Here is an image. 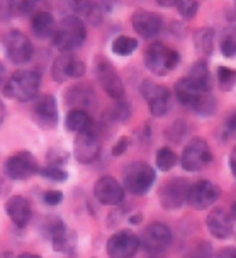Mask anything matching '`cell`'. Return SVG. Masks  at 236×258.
Instances as JSON below:
<instances>
[{"label": "cell", "instance_id": "7bdbcfd3", "mask_svg": "<svg viewBox=\"0 0 236 258\" xmlns=\"http://www.w3.org/2000/svg\"><path fill=\"white\" fill-rule=\"evenodd\" d=\"M14 17L12 4L11 2H0V22H6Z\"/></svg>", "mask_w": 236, "mask_h": 258}, {"label": "cell", "instance_id": "e575fe53", "mask_svg": "<svg viewBox=\"0 0 236 258\" xmlns=\"http://www.w3.org/2000/svg\"><path fill=\"white\" fill-rule=\"evenodd\" d=\"M185 258H212V245L209 241L199 239V241L192 243L189 246L187 253H185Z\"/></svg>", "mask_w": 236, "mask_h": 258}, {"label": "cell", "instance_id": "5b68a950", "mask_svg": "<svg viewBox=\"0 0 236 258\" xmlns=\"http://www.w3.org/2000/svg\"><path fill=\"white\" fill-rule=\"evenodd\" d=\"M212 161L211 146L204 138H192L185 145V148L180 156V165L185 172H201Z\"/></svg>", "mask_w": 236, "mask_h": 258}, {"label": "cell", "instance_id": "bcb514c9", "mask_svg": "<svg viewBox=\"0 0 236 258\" xmlns=\"http://www.w3.org/2000/svg\"><path fill=\"white\" fill-rule=\"evenodd\" d=\"M228 165H229V170H231V173H233V177L236 178V148H233V151L229 153Z\"/></svg>", "mask_w": 236, "mask_h": 258}, {"label": "cell", "instance_id": "cb8c5ba5", "mask_svg": "<svg viewBox=\"0 0 236 258\" xmlns=\"http://www.w3.org/2000/svg\"><path fill=\"white\" fill-rule=\"evenodd\" d=\"M185 78H187L197 90L211 92L212 78H211V72H209V67H207L206 59H197V61H194Z\"/></svg>", "mask_w": 236, "mask_h": 258}, {"label": "cell", "instance_id": "ffe728a7", "mask_svg": "<svg viewBox=\"0 0 236 258\" xmlns=\"http://www.w3.org/2000/svg\"><path fill=\"white\" fill-rule=\"evenodd\" d=\"M206 226L216 239H228L234 231L233 218L224 207H214L206 218Z\"/></svg>", "mask_w": 236, "mask_h": 258}, {"label": "cell", "instance_id": "52a82bcc", "mask_svg": "<svg viewBox=\"0 0 236 258\" xmlns=\"http://www.w3.org/2000/svg\"><path fill=\"white\" fill-rule=\"evenodd\" d=\"M4 48H6L7 58L14 64H26L34 56V46H32L31 39L19 29L7 32L4 38Z\"/></svg>", "mask_w": 236, "mask_h": 258}, {"label": "cell", "instance_id": "d6a6232c", "mask_svg": "<svg viewBox=\"0 0 236 258\" xmlns=\"http://www.w3.org/2000/svg\"><path fill=\"white\" fill-rule=\"evenodd\" d=\"M138 48V41L134 38H129V36H117L112 41V53L117 54V56H129L136 51Z\"/></svg>", "mask_w": 236, "mask_h": 258}, {"label": "cell", "instance_id": "4fadbf2b", "mask_svg": "<svg viewBox=\"0 0 236 258\" xmlns=\"http://www.w3.org/2000/svg\"><path fill=\"white\" fill-rule=\"evenodd\" d=\"M6 175L12 180H26L38 173V160L29 151H19L6 161Z\"/></svg>", "mask_w": 236, "mask_h": 258}, {"label": "cell", "instance_id": "ee69618b", "mask_svg": "<svg viewBox=\"0 0 236 258\" xmlns=\"http://www.w3.org/2000/svg\"><path fill=\"white\" fill-rule=\"evenodd\" d=\"M180 124H182V121H177V122H173V124H172V127L168 129V133H166V135H168V140H170V141H173V143H179L180 140H182V136L185 135V133H180V131H179Z\"/></svg>", "mask_w": 236, "mask_h": 258}, {"label": "cell", "instance_id": "277c9868", "mask_svg": "<svg viewBox=\"0 0 236 258\" xmlns=\"http://www.w3.org/2000/svg\"><path fill=\"white\" fill-rule=\"evenodd\" d=\"M180 63V54L173 48L166 46L160 41L151 43L145 53V64L153 75L165 77L173 72Z\"/></svg>", "mask_w": 236, "mask_h": 258}, {"label": "cell", "instance_id": "7dc6e473", "mask_svg": "<svg viewBox=\"0 0 236 258\" xmlns=\"http://www.w3.org/2000/svg\"><path fill=\"white\" fill-rule=\"evenodd\" d=\"M6 114H7L6 105H4V102H2V100H0V124L4 122V119H6Z\"/></svg>", "mask_w": 236, "mask_h": 258}, {"label": "cell", "instance_id": "5bb4252c", "mask_svg": "<svg viewBox=\"0 0 236 258\" xmlns=\"http://www.w3.org/2000/svg\"><path fill=\"white\" fill-rule=\"evenodd\" d=\"M140 250V238L129 229L114 233L107 241L109 258H134Z\"/></svg>", "mask_w": 236, "mask_h": 258}, {"label": "cell", "instance_id": "f35d334b", "mask_svg": "<svg viewBox=\"0 0 236 258\" xmlns=\"http://www.w3.org/2000/svg\"><path fill=\"white\" fill-rule=\"evenodd\" d=\"M68 160V153L65 150H49L48 151V161L51 167H60Z\"/></svg>", "mask_w": 236, "mask_h": 258}, {"label": "cell", "instance_id": "9c48e42d", "mask_svg": "<svg viewBox=\"0 0 236 258\" xmlns=\"http://www.w3.org/2000/svg\"><path fill=\"white\" fill-rule=\"evenodd\" d=\"M221 188L212 183L211 180H197L189 185L187 190V204L192 207L194 211H206L219 199Z\"/></svg>", "mask_w": 236, "mask_h": 258}, {"label": "cell", "instance_id": "44dd1931", "mask_svg": "<svg viewBox=\"0 0 236 258\" xmlns=\"http://www.w3.org/2000/svg\"><path fill=\"white\" fill-rule=\"evenodd\" d=\"M65 104L73 109L87 110L95 104V90L87 84H77L65 92Z\"/></svg>", "mask_w": 236, "mask_h": 258}, {"label": "cell", "instance_id": "7a4b0ae2", "mask_svg": "<svg viewBox=\"0 0 236 258\" xmlns=\"http://www.w3.org/2000/svg\"><path fill=\"white\" fill-rule=\"evenodd\" d=\"M41 89V73L38 70H19L4 84V94L9 99L29 102L34 100Z\"/></svg>", "mask_w": 236, "mask_h": 258}, {"label": "cell", "instance_id": "db71d44e", "mask_svg": "<svg viewBox=\"0 0 236 258\" xmlns=\"http://www.w3.org/2000/svg\"><path fill=\"white\" fill-rule=\"evenodd\" d=\"M234 11H236V2H234Z\"/></svg>", "mask_w": 236, "mask_h": 258}, {"label": "cell", "instance_id": "11a10c76", "mask_svg": "<svg viewBox=\"0 0 236 258\" xmlns=\"http://www.w3.org/2000/svg\"><path fill=\"white\" fill-rule=\"evenodd\" d=\"M0 185H2V180H0Z\"/></svg>", "mask_w": 236, "mask_h": 258}, {"label": "cell", "instance_id": "4316f807", "mask_svg": "<svg viewBox=\"0 0 236 258\" xmlns=\"http://www.w3.org/2000/svg\"><path fill=\"white\" fill-rule=\"evenodd\" d=\"M214 39H216V32L211 27H201L196 31L194 34V46H196V51L199 56L209 58L212 51H214Z\"/></svg>", "mask_w": 236, "mask_h": 258}, {"label": "cell", "instance_id": "484cf974", "mask_svg": "<svg viewBox=\"0 0 236 258\" xmlns=\"http://www.w3.org/2000/svg\"><path fill=\"white\" fill-rule=\"evenodd\" d=\"M65 127H67V131H72V133H75V135H80V133L89 131V129L95 127V126H94V119L90 117V114L87 112V110L73 109L67 114Z\"/></svg>", "mask_w": 236, "mask_h": 258}, {"label": "cell", "instance_id": "816d5d0a", "mask_svg": "<svg viewBox=\"0 0 236 258\" xmlns=\"http://www.w3.org/2000/svg\"><path fill=\"white\" fill-rule=\"evenodd\" d=\"M7 255H6V253H2V251H0V258H6Z\"/></svg>", "mask_w": 236, "mask_h": 258}, {"label": "cell", "instance_id": "f907efd6", "mask_svg": "<svg viewBox=\"0 0 236 258\" xmlns=\"http://www.w3.org/2000/svg\"><path fill=\"white\" fill-rule=\"evenodd\" d=\"M231 218H233V219H236V201L233 202V206H231Z\"/></svg>", "mask_w": 236, "mask_h": 258}, {"label": "cell", "instance_id": "7c38bea8", "mask_svg": "<svg viewBox=\"0 0 236 258\" xmlns=\"http://www.w3.org/2000/svg\"><path fill=\"white\" fill-rule=\"evenodd\" d=\"M95 75H97L99 84L102 85V89L105 90V94L109 97H112L114 100L124 99V94H126L124 82L109 61H105V59L100 58L95 64Z\"/></svg>", "mask_w": 236, "mask_h": 258}, {"label": "cell", "instance_id": "836d02e7", "mask_svg": "<svg viewBox=\"0 0 236 258\" xmlns=\"http://www.w3.org/2000/svg\"><path fill=\"white\" fill-rule=\"evenodd\" d=\"M105 117H109L114 122H126L131 117V105L126 100H115V104L107 110Z\"/></svg>", "mask_w": 236, "mask_h": 258}, {"label": "cell", "instance_id": "e0dca14e", "mask_svg": "<svg viewBox=\"0 0 236 258\" xmlns=\"http://www.w3.org/2000/svg\"><path fill=\"white\" fill-rule=\"evenodd\" d=\"M133 29L141 36L143 39H153L163 29V19L156 12L146 11V9H138L134 11L133 17Z\"/></svg>", "mask_w": 236, "mask_h": 258}, {"label": "cell", "instance_id": "7402d4cb", "mask_svg": "<svg viewBox=\"0 0 236 258\" xmlns=\"http://www.w3.org/2000/svg\"><path fill=\"white\" fill-rule=\"evenodd\" d=\"M6 213L11 218V221L17 228H24L31 219V204L26 197L22 196H12L11 199L6 202Z\"/></svg>", "mask_w": 236, "mask_h": 258}, {"label": "cell", "instance_id": "60d3db41", "mask_svg": "<svg viewBox=\"0 0 236 258\" xmlns=\"http://www.w3.org/2000/svg\"><path fill=\"white\" fill-rule=\"evenodd\" d=\"M43 201L48 206H58L60 202L63 201V194L60 190H48V192H44Z\"/></svg>", "mask_w": 236, "mask_h": 258}, {"label": "cell", "instance_id": "3957f363", "mask_svg": "<svg viewBox=\"0 0 236 258\" xmlns=\"http://www.w3.org/2000/svg\"><path fill=\"white\" fill-rule=\"evenodd\" d=\"M156 172L146 161H133L123 172V188L133 196H145L153 187Z\"/></svg>", "mask_w": 236, "mask_h": 258}, {"label": "cell", "instance_id": "603a6c76", "mask_svg": "<svg viewBox=\"0 0 236 258\" xmlns=\"http://www.w3.org/2000/svg\"><path fill=\"white\" fill-rule=\"evenodd\" d=\"M72 9L83 24L89 22L92 26H99L105 14V6L99 2H75L72 4Z\"/></svg>", "mask_w": 236, "mask_h": 258}, {"label": "cell", "instance_id": "d6986e66", "mask_svg": "<svg viewBox=\"0 0 236 258\" xmlns=\"http://www.w3.org/2000/svg\"><path fill=\"white\" fill-rule=\"evenodd\" d=\"M95 199L104 206H117L124 201V188L114 177H100L94 185Z\"/></svg>", "mask_w": 236, "mask_h": 258}, {"label": "cell", "instance_id": "8d00e7d4", "mask_svg": "<svg viewBox=\"0 0 236 258\" xmlns=\"http://www.w3.org/2000/svg\"><path fill=\"white\" fill-rule=\"evenodd\" d=\"M38 173L41 177L48 178V180H54V182H65L68 178V172H65V170L60 167H51V165H46V167L39 168Z\"/></svg>", "mask_w": 236, "mask_h": 258}, {"label": "cell", "instance_id": "f546056e", "mask_svg": "<svg viewBox=\"0 0 236 258\" xmlns=\"http://www.w3.org/2000/svg\"><path fill=\"white\" fill-rule=\"evenodd\" d=\"M219 51L224 58L236 56V26H229L221 32L219 38Z\"/></svg>", "mask_w": 236, "mask_h": 258}, {"label": "cell", "instance_id": "d590c367", "mask_svg": "<svg viewBox=\"0 0 236 258\" xmlns=\"http://www.w3.org/2000/svg\"><path fill=\"white\" fill-rule=\"evenodd\" d=\"M199 7H201V4L197 0H180V2L175 4V9L184 19H194L199 12Z\"/></svg>", "mask_w": 236, "mask_h": 258}, {"label": "cell", "instance_id": "8fae6325", "mask_svg": "<svg viewBox=\"0 0 236 258\" xmlns=\"http://www.w3.org/2000/svg\"><path fill=\"white\" fill-rule=\"evenodd\" d=\"M73 155L83 165L94 163L100 155V138L95 127L77 135L73 141Z\"/></svg>", "mask_w": 236, "mask_h": 258}, {"label": "cell", "instance_id": "ac0fdd59", "mask_svg": "<svg viewBox=\"0 0 236 258\" xmlns=\"http://www.w3.org/2000/svg\"><path fill=\"white\" fill-rule=\"evenodd\" d=\"M32 117L36 124L43 129L56 127L58 122V105L53 95H41L32 105Z\"/></svg>", "mask_w": 236, "mask_h": 258}, {"label": "cell", "instance_id": "1f68e13d", "mask_svg": "<svg viewBox=\"0 0 236 258\" xmlns=\"http://www.w3.org/2000/svg\"><path fill=\"white\" fill-rule=\"evenodd\" d=\"M216 80H217L219 90L231 92L236 87V70L229 67H217Z\"/></svg>", "mask_w": 236, "mask_h": 258}, {"label": "cell", "instance_id": "8992f818", "mask_svg": "<svg viewBox=\"0 0 236 258\" xmlns=\"http://www.w3.org/2000/svg\"><path fill=\"white\" fill-rule=\"evenodd\" d=\"M172 229L163 223H151L148 224L141 233L140 246L148 255L158 256L166 248L172 245Z\"/></svg>", "mask_w": 236, "mask_h": 258}, {"label": "cell", "instance_id": "2e32d148", "mask_svg": "<svg viewBox=\"0 0 236 258\" xmlns=\"http://www.w3.org/2000/svg\"><path fill=\"white\" fill-rule=\"evenodd\" d=\"M83 73H85V63L72 53L60 54L53 61V67H51V75L60 84L80 78L83 77Z\"/></svg>", "mask_w": 236, "mask_h": 258}, {"label": "cell", "instance_id": "f1b7e54d", "mask_svg": "<svg viewBox=\"0 0 236 258\" xmlns=\"http://www.w3.org/2000/svg\"><path fill=\"white\" fill-rule=\"evenodd\" d=\"M199 92L201 90H197L185 77L180 78L177 84H175V97H177L179 102L182 105H185V107H191Z\"/></svg>", "mask_w": 236, "mask_h": 258}, {"label": "cell", "instance_id": "6da1fadb", "mask_svg": "<svg viewBox=\"0 0 236 258\" xmlns=\"http://www.w3.org/2000/svg\"><path fill=\"white\" fill-rule=\"evenodd\" d=\"M53 44L54 48L62 53H72L83 46L87 39V29L85 24L78 19L77 16H65L56 24L53 34Z\"/></svg>", "mask_w": 236, "mask_h": 258}, {"label": "cell", "instance_id": "4dcf8cb0", "mask_svg": "<svg viewBox=\"0 0 236 258\" xmlns=\"http://www.w3.org/2000/svg\"><path fill=\"white\" fill-rule=\"evenodd\" d=\"M155 161H156L158 170H161V172H170V170L179 163V156L170 146H161V148L156 151Z\"/></svg>", "mask_w": 236, "mask_h": 258}, {"label": "cell", "instance_id": "f5cc1de1", "mask_svg": "<svg viewBox=\"0 0 236 258\" xmlns=\"http://www.w3.org/2000/svg\"><path fill=\"white\" fill-rule=\"evenodd\" d=\"M150 258H156V256H153V255H150Z\"/></svg>", "mask_w": 236, "mask_h": 258}, {"label": "cell", "instance_id": "f6af8a7d", "mask_svg": "<svg viewBox=\"0 0 236 258\" xmlns=\"http://www.w3.org/2000/svg\"><path fill=\"white\" fill-rule=\"evenodd\" d=\"M214 258H236V248H223L216 253Z\"/></svg>", "mask_w": 236, "mask_h": 258}, {"label": "cell", "instance_id": "74e56055", "mask_svg": "<svg viewBox=\"0 0 236 258\" xmlns=\"http://www.w3.org/2000/svg\"><path fill=\"white\" fill-rule=\"evenodd\" d=\"M12 4V12L14 16H27V14H32L38 7L36 2H11Z\"/></svg>", "mask_w": 236, "mask_h": 258}, {"label": "cell", "instance_id": "ab89813d", "mask_svg": "<svg viewBox=\"0 0 236 258\" xmlns=\"http://www.w3.org/2000/svg\"><path fill=\"white\" fill-rule=\"evenodd\" d=\"M236 133V110L231 116L226 119L224 126H223V131H221V136L224 138V140H228V138H231Z\"/></svg>", "mask_w": 236, "mask_h": 258}, {"label": "cell", "instance_id": "d4e9b609", "mask_svg": "<svg viewBox=\"0 0 236 258\" xmlns=\"http://www.w3.org/2000/svg\"><path fill=\"white\" fill-rule=\"evenodd\" d=\"M31 29L39 39L53 38L54 29H56V21H54L51 14L46 11L34 12V16L31 19Z\"/></svg>", "mask_w": 236, "mask_h": 258}, {"label": "cell", "instance_id": "c3c4849f", "mask_svg": "<svg viewBox=\"0 0 236 258\" xmlns=\"http://www.w3.org/2000/svg\"><path fill=\"white\" fill-rule=\"evenodd\" d=\"M4 78H6V68L0 63V85H4Z\"/></svg>", "mask_w": 236, "mask_h": 258}, {"label": "cell", "instance_id": "30bf717a", "mask_svg": "<svg viewBox=\"0 0 236 258\" xmlns=\"http://www.w3.org/2000/svg\"><path fill=\"white\" fill-rule=\"evenodd\" d=\"M189 183L182 177H173L170 180H166L158 190V199L160 204L166 211H179L180 207L187 201V190Z\"/></svg>", "mask_w": 236, "mask_h": 258}, {"label": "cell", "instance_id": "83f0119b", "mask_svg": "<svg viewBox=\"0 0 236 258\" xmlns=\"http://www.w3.org/2000/svg\"><path fill=\"white\" fill-rule=\"evenodd\" d=\"M216 107L217 102L211 92H199L189 109L194 110V114H197L201 117H211L216 112Z\"/></svg>", "mask_w": 236, "mask_h": 258}, {"label": "cell", "instance_id": "9a60e30c", "mask_svg": "<svg viewBox=\"0 0 236 258\" xmlns=\"http://www.w3.org/2000/svg\"><path fill=\"white\" fill-rule=\"evenodd\" d=\"M43 231L51 239L54 251L68 253L75 246V234L67 228V224L60 218H49L43 226Z\"/></svg>", "mask_w": 236, "mask_h": 258}, {"label": "cell", "instance_id": "681fc988", "mask_svg": "<svg viewBox=\"0 0 236 258\" xmlns=\"http://www.w3.org/2000/svg\"><path fill=\"white\" fill-rule=\"evenodd\" d=\"M17 258H41L39 255H36V253H22Z\"/></svg>", "mask_w": 236, "mask_h": 258}, {"label": "cell", "instance_id": "b9f144b4", "mask_svg": "<svg viewBox=\"0 0 236 258\" xmlns=\"http://www.w3.org/2000/svg\"><path fill=\"white\" fill-rule=\"evenodd\" d=\"M128 146H129V140L126 136H123V138H119L117 141H115V145L112 146V155L114 156H121L126 153V150H128Z\"/></svg>", "mask_w": 236, "mask_h": 258}, {"label": "cell", "instance_id": "ba28073f", "mask_svg": "<svg viewBox=\"0 0 236 258\" xmlns=\"http://www.w3.org/2000/svg\"><path fill=\"white\" fill-rule=\"evenodd\" d=\"M141 94L145 97L150 112L153 117H163L172 107V92L165 85L153 84V82H143Z\"/></svg>", "mask_w": 236, "mask_h": 258}]
</instances>
